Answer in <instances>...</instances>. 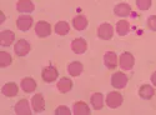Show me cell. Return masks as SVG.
I'll list each match as a JSON object with an SVG mask.
<instances>
[{
	"instance_id": "cell-1",
	"label": "cell",
	"mask_w": 156,
	"mask_h": 115,
	"mask_svg": "<svg viewBox=\"0 0 156 115\" xmlns=\"http://www.w3.org/2000/svg\"><path fill=\"white\" fill-rule=\"evenodd\" d=\"M119 64H120V68L122 70H131L135 65V58L131 53H122L120 55V59H119Z\"/></svg>"
},
{
	"instance_id": "cell-2",
	"label": "cell",
	"mask_w": 156,
	"mask_h": 115,
	"mask_svg": "<svg viewBox=\"0 0 156 115\" xmlns=\"http://www.w3.org/2000/svg\"><path fill=\"white\" fill-rule=\"evenodd\" d=\"M127 76L122 71H116L111 76V85L115 89H124L127 84Z\"/></svg>"
},
{
	"instance_id": "cell-3",
	"label": "cell",
	"mask_w": 156,
	"mask_h": 115,
	"mask_svg": "<svg viewBox=\"0 0 156 115\" xmlns=\"http://www.w3.org/2000/svg\"><path fill=\"white\" fill-rule=\"evenodd\" d=\"M122 95L118 92H111L108 94L106 96V105L111 109H116V108H119L121 104H122Z\"/></svg>"
},
{
	"instance_id": "cell-4",
	"label": "cell",
	"mask_w": 156,
	"mask_h": 115,
	"mask_svg": "<svg viewBox=\"0 0 156 115\" xmlns=\"http://www.w3.org/2000/svg\"><path fill=\"white\" fill-rule=\"evenodd\" d=\"M58 76H59V73L56 70L55 66L53 65H49L46 68L43 69V73H41V78L45 83H53L58 79Z\"/></svg>"
},
{
	"instance_id": "cell-5",
	"label": "cell",
	"mask_w": 156,
	"mask_h": 115,
	"mask_svg": "<svg viewBox=\"0 0 156 115\" xmlns=\"http://www.w3.org/2000/svg\"><path fill=\"white\" fill-rule=\"evenodd\" d=\"M114 35V28L110 24L104 23L98 28V36L102 40H110Z\"/></svg>"
},
{
	"instance_id": "cell-6",
	"label": "cell",
	"mask_w": 156,
	"mask_h": 115,
	"mask_svg": "<svg viewBox=\"0 0 156 115\" xmlns=\"http://www.w3.org/2000/svg\"><path fill=\"white\" fill-rule=\"evenodd\" d=\"M35 34L39 38H46L51 34V25L48 21H37L35 25Z\"/></svg>"
},
{
	"instance_id": "cell-7",
	"label": "cell",
	"mask_w": 156,
	"mask_h": 115,
	"mask_svg": "<svg viewBox=\"0 0 156 115\" xmlns=\"http://www.w3.org/2000/svg\"><path fill=\"white\" fill-rule=\"evenodd\" d=\"M30 44L25 40V39H20L16 41V44L14 45V52L18 56H25V55H28L29 52H30Z\"/></svg>"
},
{
	"instance_id": "cell-8",
	"label": "cell",
	"mask_w": 156,
	"mask_h": 115,
	"mask_svg": "<svg viewBox=\"0 0 156 115\" xmlns=\"http://www.w3.org/2000/svg\"><path fill=\"white\" fill-rule=\"evenodd\" d=\"M104 64L105 66L110 70H114L119 64V59H118V55H116L114 52H108L104 55Z\"/></svg>"
},
{
	"instance_id": "cell-9",
	"label": "cell",
	"mask_w": 156,
	"mask_h": 115,
	"mask_svg": "<svg viewBox=\"0 0 156 115\" xmlns=\"http://www.w3.org/2000/svg\"><path fill=\"white\" fill-rule=\"evenodd\" d=\"M33 25V18L29 15H20L16 20V27L21 31H28Z\"/></svg>"
},
{
	"instance_id": "cell-10",
	"label": "cell",
	"mask_w": 156,
	"mask_h": 115,
	"mask_svg": "<svg viewBox=\"0 0 156 115\" xmlns=\"http://www.w3.org/2000/svg\"><path fill=\"white\" fill-rule=\"evenodd\" d=\"M31 106L35 113H41L45 109V100L41 94H35L31 99Z\"/></svg>"
},
{
	"instance_id": "cell-11",
	"label": "cell",
	"mask_w": 156,
	"mask_h": 115,
	"mask_svg": "<svg viewBox=\"0 0 156 115\" xmlns=\"http://www.w3.org/2000/svg\"><path fill=\"white\" fill-rule=\"evenodd\" d=\"M87 49V44L85 41V39L83 38H77V39L73 40L71 43V50L75 54H84Z\"/></svg>"
},
{
	"instance_id": "cell-12",
	"label": "cell",
	"mask_w": 156,
	"mask_h": 115,
	"mask_svg": "<svg viewBox=\"0 0 156 115\" xmlns=\"http://www.w3.org/2000/svg\"><path fill=\"white\" fill-rule=\"evenodd\" d=\"M15 40V34L11 30H3L0 33V45L2 46H10Z\"/></svg>"
},
{
	"instance_id": "cell-13",
	"label": "cell",
	"mask_w": 156,
	"mask_h": 115,
	"mask_svg": "<svg viewBox=\"0 0 156 115\" xmlns=\"http://www.w3.org/2000/svg\"><path fill=\"white\" fill-rule=\"evenodd\" d=\"M114 13L116 16H120V18H126L131 14V6L126 3H120L114 8Z\"/></svg>"
},
{
	"instance_id": "cell-14",
	"label": "cell",
	"mask_w": 156,
	"mask_h": 115,
	"mask_svg": "<svg viewBox=\"0 0 156 115\" xmlns=\"http://www.w3.org/2000/svg\"><path fill=\"white\" fill-rule=\"evenodd\" d=\"M15 113L18 115H30L31 110L29 106V101L27 99H21L20 101H18L15 105Z\"/></svg>"
},
{
	"instance_id": "cell-15",
	"label": "cell",
	"mask_w": 156,
	"mask_h": 115,
	"mask_svg": "<svg viewBox=\"0 0 156 115\" xmlns=\"http://www.w3.org/2000/svg\"><path fill=\"white\" fill-rule=\"evenodd\" d=\"M2 93L8 96V98H12V96H16L19 93V88L15 83H6L3 88H2Z\"/></svg>"
},
{
	"instance_id": "cell-16",
	"label": "cell",
	"mask_w": 156,
	"mask_h": 115,
	"mask_svg": "<svg viewBox=\"0 0 156 115\" xmlns=\"http://www.w3.org/2000/svg\"><path fill=\"white\" fill-rule=\"evenodd\" d=\"M35 5L33 4L31 0H19L16 3V10L19 13H31L34 11Z\"/></svg>"
},
{
	"instance_id": "cell-17",
	"label": "cell",
	"mask_w": 156,
	"mask_h": 115,
	"mask_svg": "<svg viewBox=\"0 0 156 115\" xmlns=\"http://www.w3.org/2000/svg\"><path fill=\"white\" fill-rule=\"evenodd\" d=\"M73 113L75 115H90V108L87 106V104H85L84 101H77L73 106Z\"/></svg>"
},
{
	"instance_id": "cell-18",
	"label": "cell",
	"mask_w": 156,
	"mask_h": 115,
	"mask_svg": "<svg viewBox=\"0 0 156 115\" xmlns=\"http://www.w3.org/2000/svg\"><path fill=\"white\" fill-rule=\"evenodd\" d=\"M155 94V90H154V88L149 84H144V85H141L140 89H139V95L140 98H142L144 100H149L154 96Z\"/></svg>"
},
{
	"instance_id": "cell-19",
	"label": "cell",
	"mask_w": 156,
	"mask_h": 115,
	"mask_svg": "<svg viewBox=\"0 0 156 115\" xmlns=\"http://www.w3.org/2000/svg\"><path fill=\"white\" fill-rule=\"evenodd\" d=\"M84 70V66L80 61H73L68 65V73L71 76H79Z\"/></svg>"
},
{
	"instance_id": "cell-20",
	"label": "cell",
	"mask_w": 156,
	"mask_h": 115,
	"mask_svg": "<svg viewBox=\"0 0 156 115\" xmlns=\"http://www.w3.org/2000/svg\"><path fill=\"white\" fill-rule=\"evenodd\" d=\"M73 27L76 29V30H85L86 27H87V19L84 16V15H76L74 19H73Z\"/></svg>"
},
{
	"instance_id": "cell-21",
	"label": "cell",
	"mask_w": 156,
	"mask_h": 115,
	"mask_svg": "<svg viewBox=\"0 0 156 115\" xmlns=\"http://www.w3.org/2000/svg\"><path fill=\"white\" fill-rule=\"evenodd\" d=\"M21 89L25 92V93H33L35 89H36V83H35V80L33 79V78H24L23 80H21Z\"/></svg>"
},
{
	"instance_id": "cell-22",
	"label": "cell",
	"mask_w": 156,
	"mask_h": 115,
	"mask_svg": "<svg viewBox=\"0 0 156 115\" xmlns=\"http://www.w3.org/2000/svg\"><path fill=\"white\" fill-rule=\"evenodd\" d=\"M90 103L95 110H100L104 106V95L101 93H94L90 98Z\"/></svg>"
},
{
	"instance_id": "cell-23",
	"label": "cell",
	"mask_w": 156,
	"mask_h": 115,
	"mask_svg": "<svg viewBox=\"0 0 156 115\" xmlns=\"http://www.w3.org/2000/svg\"><path fill=\"white\" fill-rule=\"evenodd\" d=\"M71 88H73V81L69 78H61L58 81V89H59V92L62 93V94L70 92Z\"/></svg>"
},
{
	"instance_id": "cell-24",
	"label": "cell",
	"mask_w": 156,
	"mask_h": 115,
	"mask_svg": "<svg viewBox=\"0 0 156 115\" xmlns=\"http://www.w3.org/2000/svg\"><path fill=\"white\" fill-rule=\"evenodd\" d=\"M129 31H130V25L126 20L118 21V24H116V33H118L120 36H125Z\"/></svg>"
},
{
	"instance_id": "cell-25",
	"label": "cell",
	"mask_w": 156,
	"mask_h": 115,
	"mask_svg": "<svg viewBox=\"0 0 156 115\" xmlns=\"http://www.w3.org/2000/svg\"><path fill=\"white\" fill-rule=\"evenodd\" d=\"M70 31V27L66 21H59L55 25V33L58 35H66Z\"/></svg>"
},
{
	"instance_id": "cell-26",
	"label": "cell",
	"mask_w": 156,
	"mask_h": 115,
	"mask_svg": "<svg viewBox=\"0 0 156 115\" xmlns=\"http://www.w3.org/2000/svg\"><path fill=\"white\" fill-rule=\"evenodd\" d=\"M11 63H12V58H11V55L9 53H6V52L0 53V66L6 68V66L10 65Z\"/></svg>"
},
{
	"instance_id": "cell-27",
	"label": "cell",
	"mask_w": 156,
	"mask_h": 115,
	"mask_svg": "<svg viewBox=\"0 0 156 115\" xmlns=\"http://www.w3.org/2000/svg\"><path fill=\"white\" fill-rule=\"evenodd\" d=\"M151 0H136V6L139 10H142V11H145L147 9H150L151 6Z\"/></svg>"
},
{
	"instance_id": "cell-28",
	"label": "cell",
	"mask_w": 156,
	"mask_h": 115,
	"mask_svg": "<svg viewBox=\"0 0 156 115\" xmlns=\"http://www.w3.org/2000/svg\"><path fill=\"white\" fill-rule=\"evenodd\" d=\"M55 114H56V115H70V114H71V111H70V109H69L68 106L61 105V106L56 108Z\"/></svg>"
},
{
	"instance_id": "cell-29",
	"label": "cell",
	"mask_w": 156,
	"mask_h": 115,
	"mask_svg": "<svg viewBox=\"0 0 156 115\" xmlns=\"http://www.w3.org/2000/svg\"><path fill=\"white\" fill-rule=\"evenodd\" d=\"M147 25L152 31H156V15H151L147 19Z\"/></svg>"
},
{
	"instance_id": "cell-30",
	"label": "cell",
	"mask_w": 156,
	"mask_h": 115,
	"mask_svg": "<svg viewBox=\"0 0 156 115\" xmlns=\"http://www.w3.org/2000/svg\"><path fill=\"white\" fill-rule=\"evenodd\" d=\"M151 81H152V84L156 86V71L152 73V75H151Z\"/></svg>"
}]
</instances>
